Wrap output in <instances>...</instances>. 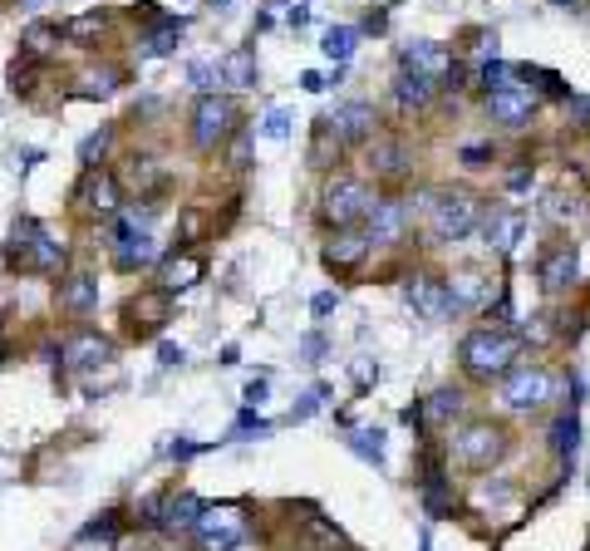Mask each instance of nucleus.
Masks as SVG:
<instances>
[{"instance_id":"15","label":"nucleus","mask_w":590,"mask_h":551,"mask_svg":"<svg viewBox=\"0 0 590 551\" xmlns=\"http://www.w3.org/2000/svg\"><path fill=\"white\" fill-rule=\"evenodd\" d=\"M109 355H114V345L104 335H94V330H79V335L64 340V365L69 369H99Z\"/></svg>"},{"instance_id":"8","label":"nucleus","mask_w":590,"mask_h":551,"mask_svg":"<svg viewBox=\"0 0 590 551\" xmlns=\"http://www.w3.org/2000/svg\"><path fill=\"white\" fill-rule=\"evenodd\" d=\"M143 517H148V522H158L163 532H192V527H197V517H202V497H192V492L158 497V502H148V507H143Z\"/></svg>"},{"instance_id":"38","label":"nucleus","mask_w":590,"mask_h":551,"mask_svg":"<svg viewBox=\"0 0 590 551\" xmlns=\"http://www.w3.org/2000/svg\"><path fill=\"white\" fill-rule=\"evenodd\" d=\"M325 399H330V384H315V389H310V394H305V399L295 404V414H291V419H310V414H315V409H320Z\"/></svg>"},{"instance_id":"42","label":"nucleus","mask_w":590,"mask_h":551,"mask_svg":"<svg viewBox=\"0 0 590 551\" xmlns=\"http://www.w3.org/2000/svg\"><path fill=\"white\" fill-rule=\"evenodd\" d=\"M192 84L207 89V84H212V64H192Z\"/></svg>"},{"instance_id":"6","label":"nucleus","mask_w":590,"mask_h":551,"mask_svg":"<svg viewBox=\"0 0 590 551\" xmlns=\"http://www.w3.org/2000/svg\"><path fill=\"white\" fill-rule=\"evenodd\" d=\"M236 128V104L222 94H202L192 109V143L197 148H217L227 133Z\"/></svg>"},{"instance_id":"46","label":"nucleus","mask_w":590,"mask_h":551,"mask_svg":"<svg viewBox=\"0 0 590 551\" xmlns=\"http://www.w3.org/2000/svg\"><path fill=\"white\" fill-rule=\"evenodd\" d=\"M556 5H576V0H556Z\"/></svg>"},{"instance_id":"39","label":"nucleus","mask_w":590,"mask_h":551,"mask_svg":"<svg viewBox=\"0 0 590 551\" xmlns=\"http://www.w3.org/2000/svg\"><path fill=\"white\" fill-rule=\"evenodd\" d=\"M261 133L281 143V138L291 133V114H286V109H271V114H266V123H261Z\"/></svg>"},{"instance_id":"16","label":"nucleus","mask_w":590,"mask_h":551,"mask_svg":"<svg viewBox=\"0 0 590 551\" xmlns=\"http://www.w3.org/2000/svg\"><path fill=\"white\" fill-rule=\"evenodd\" d=\"M79 202H84L89 212H99V217H114V212H118V183H114V173H104V168H89V173H84V183H79Z\"/></svg>"},{"instance_id":"23","label":"nucleus","mask_w":590,"mask_h":551,"mask_svg":"<svg viewBox=\"0 0 590 551\" xmlns=\"http://www.w3.org/2000/svg\"><path fill=\"white\" fill-rule=\"evenodd\" d=\"M394 99H399V109H423V104L433 99V79H428V74H413V69H404V74L394 79Z\"/></svg>"},{"instance_id":"7","label":"nucleus","mask_w":590,"mask_h":551,"mask_svg":"<svg viewBox=\"0 0 590 551\" xmlns=\"http://www.w3.org/2000/svg\"><path fill=\"white\" fill-rule=\"evenodd\" d=\"M502 453H507V433L497 429V424H468V429L453 438V458L468 463V468H492Z\"/></svg>"},{"instance_id":"37","label":"nucleus","mask_w":590,"mask_h":551,"mask_svg":"<svg viewBox=\"0 0 590 551\" xmlns=\"http://www.w3.org/2000/svg\"><path fill=\"white\" fill-rule=\"evenodd\" d=\"M477 79H482V89H487V94H492V89H507V84H512V79H507V64H502V60H487Z\"/></svg>"},{"instance_id":"29","label":"nucleus","mask_w":590,"mask_h":551,"mask_svg":"<svg viewBox=\"0 0 590 551\" xmlns=\"http://www.w3.org/2000/svg\"><path fill=\"white\" fill-rule=\"evenodd\" d=\"M350 448L359 453V458H369V463H384V433L379 429H354Z\"/></svg>"},{"instance_id":"14","label":"nucleus","mask_w":590,"mask_h":551,"mask_svg":"<svg viewBox=\"0 0 590 551\" xmlns=\"http://www.w3.org/2000/svg\"><path fill=\"white\" fill-rule=\"evenodd\" d=\"M482 242L497 246V251H512V246L522 242V212H512V207H492V212H482Z\"/></svg>"},{"instance_id":"10","label":"nucleus","mask_w":590,"mask_h":551,"mask_svg":"<svg viewBox=\"0 0 590 551\" xmlns=\"http://www.w3.org/2000/svg\"><path fill=\"white\" fill-rule=\"evenodd\" d=\"M487 114L497 123H507V128H527V123L536 119V94H531V89H517V84L492 89V94H487Z\"/></svg>"},{"instance_id":"41","label":"nucleus","mask_w":590,"mask_h":551,"mask_svg":"<svg viewBox=\"0 0 590 551\" xmlns=\"http://www.w3.org/2000/svg\"><path fill=\"white\" fill-rule=\"evenodd\" d=\"M335 306H340V296H335V291H320V296H315V315H330Z\"/></svg>"},{"instance_id":"27","label":"nucleus","mask_w":590,"mask_h":551,"mask_svg":"<svg viewBox=\"0 0 590 551\" xmlns=\"http://www.w3.org/2000/svg\"><path fill=\"white\" fill-rule=\"evenodd\" d=\"M177 40H182V20H163V25H158V30L143 40V55H148V60H158V55H173Z\"/></svg>"},{"instance_id":"28","label":"nucleus","mask_w":590,"mask_h":551,"mask_svg":"<svg viewBox=\"0 0 590 551\" xmlns=\"http://www.w3.org/2000/svg\"><path fill=\"white\" fill-rule=\"evenodd\" d=\"M104 35V15L99 10H89V15H74L69 25H64V40H74V45H94Z\"/></svg>"},{"instance_id":"4","label":"nucleus","mask_w":590,"mask_h":551,"mask_svg":"<svg viewBox=\"0 0 590 551\" xmlns=\"http://www.w3.org/2000/svg\"><path fill=\"white\" fill-rule=\"evenodd\" d=\"M374 202H379L374 187L359 183V178H335V183L325 187V217H330L335 227H350L359 217H369Z\"/></svg>"},{"instance_id":"45","label":"nucleus","mask_w":590,"mask_h":551,"mask_svg":"<svg viewBox=\"0 0 590 551\" xmlns=\"http://www.w3.org/2000/svg\"><path fill=\"white\" fill-rule=\"evenodd\" d=\"M20 5H25V10H40V5H45V0H20Z\"/></svg>"},{"instance_id":"36","label":"nucleus","mask_w":590,"mask_h":551,"mask_svg":"<svg viewBox=\"0 0 590 551\" xmlns=\"http://www.w3.org/2000/svg\"><path fill=\"white\" fill-rule=\"evenodd\" d=\"M374 168H379V173H389V178H399V173L409 168V163H404V148H399V143L379 148V153H374Z\"/></svg>"},{"instance_id":"5","label":"nucleus","mask_w":590,"mask_h":551,"mask_svg":"<svg viewBox=\"0 0 590 551\" xmlns=\"http://www.w3.org/2000/svg\"><path fill=\"white\" fill-rule=\"evenodd\" d=\"M192 537H197V551H236L241 537H246L241 512H236V507H202Z\"/></svg>"},{"instance_id":"33","label":"nucleus","mask_w":590,"mask_h":551,"mask_svg":"<svg viewBox=\"0 0 590 551\" xmlns=\"http://www.w3.org/2000/svg\"><path fill=\"white\" fill-rule=\"evenodd\" d=\"M576 448H581V424H576V414H566V419H556V453L576 458Z\"/></svg>"},{"instance_id":"18","label":"nucleus","mask_w":590,"mask_h":551,"mask_svg":"<svg viewBox=\"0 0 590 551\" xmlns=\"http://www.w3.org/2000/svg\"><path fill=\"white\" fill-rule=\"evenodd\" d=\"M59 306L74 310V315H89V310L99 306V276H89V271H69L64 286H59Z\"/></svg>"},{"instance_id":"31","label":"nucleus","mask_w":590,"mask_h":551,"mask_svg":"<svg viewBox=\"0 0 590 551\" xmlns=\"http://www.w3.org/2000/svg\"><path fill=\"white\" fill-rule=\"evenodd\" d=\"M128 178H133V187H138V192H148V187L163 178V168H158L148 153H133V163H128Z\"/></svg>"},{"instance_id":"30","label":"nucleus","mask_w":590,"mask_h":551,"mask_svg":"<svg viewBox=\"0 0 590 551\" xmlns=\"http://www.w3.org/2000/svg\"><path fill=\"white\" fill-rule=\"evenodd\" d=\"M541 212H546L551 222H576V217H581L586 207H581L576 197H566V192H551V197L541 202Z\"/></svg>"},{"instance_id":"40","label":"nucleus","mask_w":590,"mask_h":551,"mask_svg":"<svg viewBox=\"0 0 590 551\" xmlns=\"http://www.w3.org/2000/svg\"><path fill=\"white\" fill-rule=\"evenodd\" d=\"M251 429H256V433H266L271 424H266V419H251V414H241V419H236V433H241V438H251Z\"/></svg>"},{"instance_id":"21","label":"nucleus","mask_w":590,"mask_h":551,"mask_svg":"<svg viewBox=\"0 0 590 551\" xmlns=\"http://www.w3.org/2000/svg\"><path fill=\"white\" fill-rule=\"evenodd\" d=\"M458 414H463V394H458V389H438V394H428V404H423V424H428V429H448Z\"/></svg>"},{"instance_id":"20","label":"nucleus","mask_w":590,"mask_h":551,"mask_svg":"<svg viewBox=\"0 0 590 551\" xmlns=\"http://www.w3.org/2000/svg\"><path fill=\"white\" fill-rule=\"evenodd\" d=\"M399 60H404V69H413V74H428L433 84L453 69V60H448L438 45H428V40H413V45H404V50H399Z\"/></svg>"},{"instance_id":"44","label":"nucleus","mask_w":590,"mask_h":551,"mask_svg":"<svg viewBox=\"0 0 590 551\" xmlns=\"http://www.w3.org/2000/svg\"><path fill=\"white\" fill-rule=\"evenodd\" d=\"M163 365H182V350L177 345H163Z\"/></svg>"},{"instance_id":"12","label":"nucleus","mask_w":590,"mask_h":551,"mask_svg":"<svg viewBox=\"0 0 590 551\" xmlns=\"http://www.w3.org/2000/svg\"><path fill=\"white\" fill-rule=\"evenodd\" d=\"M404 296H409V306L418 310V315H428V320H443L448 310H453V301H448V286L438 281V276H409L404 281Z\"/></svg>"},{"instance_id":"24","label":"nucleus","mask_w":590,"mask_h":551,"mask_svg":"<svg viewBox=\"0 0 590 551\" xmlns=\"http://www.w3.org/2000/svg\"><path fill=\"white\" fill-rule=\"evenodd\" d=\"M448 301H453V310L487 301V276H482V271H458L453 286H448Z\"/></svg>"},{"instance_id":"9","label":"nucleus","mask_w":590,"mask_h":551,"mask_svg":"<svg viewBox=\"0 0 590 551\" xmlns=\"http://www.w3.org/2000/svg\"><path fill=\"white\" fill-rule=\"evenodd\" d=\"M502 399H507V409H517V414L541 409V404L551 399V374H541V369H517V374L502 384Z\"/></svg>"},{"instance_id":"1","label":"nucleus","mask_w":590,"mask_h":551,"mask_svg":"<svg viewBox=\"0 0 590 551\" xmlns=\"http://www.w3.org/2000/svg\"><path fill=\"white\" fill-rule=\"evenodd\" d=\"M463 369H468L477 384H492V379H502V374H512L517 365V355H522V340L512 335V330H472L468 340H463Z\"/></svg>"},{"instance_id":"26","label":"nucleus","mask_w":590,"mask_h":551,"mask_svg":"<svg viewBox=\"0 0 590 551\" xmlns=\"http://www.w3.org/2000/svg\"><path fill=\"white\" fill-rule=\"evenodd\" d=\"M217 74H222L227 84H236V89H251V84H256V55H251V50H232Z\"/></svg>"},{"instance_id":"22","label":"nucleus","mask_w":590,"mask_h":551,"mask_svg":"<svg viewBox=\"0 0 590 551\" xmlns=\"http://www.w3.org/2000/svg\"><path fill=\"white\" fill-rule=\"evenodd\" d=\"M59 25H50V20H35L25 35H20V55H30V60H50L59 50Z\"/></svg>"},{"instance_id":"25","label":"nucleus","mask_w":590,"mask_h":551,"mask_svg":"<svg viewBox=\"0 0 590 551\" xmlns=\"http://www.w3.org/2000/svg\"><path fill=\"white\" fill-rule=\"evenodd\" d=\"M197 281H202V261H197V256H182V261H168V266H163V291H168V296H173V291H187V286H197Z\"/></svg>"},{"instance_id":"11","label":"nucleus","mask_w":590,"mask_h":551,"mask_svg":"<svg viewBox=\"0 0 590 551\" xmlns=\"http://www.w3.org/2000/svg\"><path fill=\"white\" fill-rule=\"evenodd\" d=\"M576 281H581V256H576L571 246H551V251L541 256V291L561 296V291H571Z\"/></svg>"},{"instance_id":"34","label":"nucleus","mask_w":590,"mask_h":551,"mask_svg":"<svg viewBox=\"0 0 590 551\" xmlns=\"http://www.w3.org/2000/svg\"><path fill=\"white\" fill-rule=\"evenodd\" d=\"M109 138H114L109 128H99V133H89V138L79 143V163H84V168H99V158L109 153Z\"/></svg>"},{"instance_id":"3","label":"nucleus","mask_w":590,"mask_h":551,"mask_svg":"<svg viewBox=\"0 0 590 551\" xmlns=\"http://www.w3.org/2000/svg\"><path fill=\"white\" fill-rule=\"evenodd\" d=\"M15 266L50 276V271L64 266V242L50 237L45 227H35V222H20V232H15Z\"/></svg>"},{"instance_id":"17","label":"nucleus","mask_w":590,"mask_h":551,"mask_svg":"<svg viewBox=\"0 0 590 551\" xmlns=\"http://www.w3.org/2000/svg\"><path fill=\"white\" fill-rule=\"evenodd\" d=\"M325 133H335V143H359V138L374 133V109L369 104H345V109L330 114Z\"/></svg>"},{"instance_id":"19","label":"nucleus","mask_w":590,"mask_h":551,"mask_svg":"<svg viewBox=\"0 0 590 551\" xmlns=\"http://www.w3.org/2000/svg\"><path fill=\"white\" fill-rule=\"evenodd\" d=\"M364 256H369V237L354 232V227H340V232L325 242V261H330L335 271H350V266H359Z\"/></svg>"},{"instance_id":"2","label":"nucleus","mask_w":590,"mask_h":551,"mask_svg":"<svg viewBox=\"0 0 590 551\" xmlns=\"http://www.w3.org/2000/svg\"><path fill=\"white\" fill-rule=\"evenodd\" d=\"M477 222H482V207L472 192H438L428 207V227L438 242H463L477 232Z\"/></svg>"},{"instance_id":"35","label":"nucleus","mask_w":590,"mask_h":551,"mask_svg":"<svg viewBox=\"0 0 590 551\" xmlns=\"http://www.w3.org/2000/svg\"><path fill=\"white\" fill-rule=\"evenodd\" d=\"M89 79H94V84H79V89H74L79 99H109V94L118 89V74H114V69H109V74H89Z\"/></svg>"},{"instance_id":"32","label":"nucleus","mask_w":590,"mask_h":551,"mask_svg":"<svg viewBox=\"0 0 590 551\" xmlns=\"http://www.w3.org/2000/svg\"><path fill=\"white\" fill-rule=\"evenodd\" d=\"M354 45H359V30H350V25H340V30L325 35V55H330V60H350Z\"/></svg>"},{"instance_id":"43","label":"nucleus","mask_w":590,"mask_h":551,"mask_svg":"<svg viewBox=\"0 0 590 551\" xmlns=\"http://www.w3.org/2000/svg\"><path fill=\"white\" fill-rule=\"evenodd\" d=\"M261 399H266V384L251 379V384H246V404H261Z\"/></svg>"},{"instance_id":"13","label":"nucleus","mask_w":590,"mask_h":551,"mask_svg":"<svg viewBox=\"0 0 590 551\" xmlns=\"http://www.w3.org/2000/svg\"><path fill=\"white\" fill-rule=\"evenodd\" d=\"M369 227H364V237L369 246L374 242H399L404 237V222H409V207L404 202H394V197H379L374 207H369V217H364Z\"/></svg>"}]
</instances>
